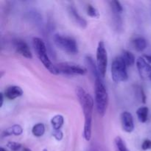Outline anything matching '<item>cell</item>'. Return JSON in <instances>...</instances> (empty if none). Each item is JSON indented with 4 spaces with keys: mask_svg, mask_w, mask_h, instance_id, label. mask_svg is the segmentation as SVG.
<instances>
[{
    "mask_svg": "<svg viewBox=\"0 0 151 151\" xmlns=\"http://www.w3.org/2000/svg\"><path fill=\"white\" fill-rule=\"evenodd\" d=\"M76 95L82 107L85 118L84 122L83 137L86 141H90L91 138V125L92 114L94 109V100L92 97L81 87L76 88Z\"/></svg>",
    "mask_w": 151,
    "mask_h": 151,
    "instance_id": "1",
    "label": "cell"
},
{
    "mask_svg": "<svg viewBox=\"0 0 151 151\" xmlns=\"http://www.w3.org/2000/svg\"><path fill=\"white\" fill-rule=\"evenodd\" d=\"M94 94L97 113L100 116H104L109 104V94L105 83L100 77L95 78Z\"/></svg>",
    "mask_w": 151,
    "mask_h": 151,
    "instance_id": "2",
    "label": "cell"
},
{
    "mask_svg": "<svg viewBox=\"0 0 151 151\" xmlns=\"http://www.w3.org/2000/svg\"><path fill=\"white\" fill-rule=\"evenodd\" d=\"M33 47L35 50V54L38 58L40 61L42 63L44 67L53 75H58V71L56 68L55 65L53 64L50 60L48 55H47V50L46 44L44 41L41 38L35 37L33 38Z\"/></svg>",
    "mask_w": 151,
    "mask_h": 151,
    "instance_id": "3",
    "label": "cell"
},
{
    "mask_svg": "<svg viewBox=\"0 0 151 151\" xmlns=\"http://www.w3.org/2000/svg\"><path fill=\"white\" fill-rule=\"evenodd\" d=\"M127 68L125 63L121 56L115 58L111 63V78L114 82L121 83L125 82L128 80V75L127 72Z\"/></svg>",
    "mask_w": 151,
    "mask_h": 151,
    "instance_id": "4",
    "label": "cell"
},
{
    "mask_svg": "<svg viewBox=\"0 0 151 151\" xmlns=\"http://www.w3.org/2000/svg\"><path fill=\"white\" fill-rule=\"evenodd\" d=\"M54 44L60 50L69 54H77L78 52V47L76 41L72 37L55 34L53 37Z\"/></svg>",
    "mask_w": 151,
    "mask_h": 151,
    "instance_id": "5",
    "label": "cell"
},
{
    "mask_svg": "<svg viewBox=\"0 0 151 151\" xmlns=\"http://www.w3.org/2000/svg\"><path fill=\"white\" fill-rule=\"evenodd\" d=\"M97 66L99 74L102 78L106 76L108 66V53L103 41L98 43L97 49Z\"/></svg>",
    "mask_w": 151,
    "mask_h": 151,
    "instance_id": "6",
    "label": "cell"
},
{
    "mask_svg": "<svg viewBox=\"0 0 151 151\" xmlns=\"http://www.w3.org/2000/svg\"><path fill=\"white\" fill-rule=\"evenodd\" d=\"M58 73L68 75H84L87 72V69L83 66L70 62H63L55 65Z\"/></svg>",
    "mask_w": 151,
    "mask_h": 151,
    "instance_id": "7",
    "label": "cell"
},
{
    "mask_svg": "<svg viewBox=\"0 0 151 151\" xmlns=\"http://www.w3.org/2000/svg\"><path fill=\"white\" fill-rule=\"evenodd\" d=\"M136 63L142 79L145 81L151 80V65L150 63L143 57H139Z\"/></svg>",
    "mask_w": 151,
    "mask_h": 151,
    "instance_id": "8",
    "label": "cell"
},
{
    "mask_svg": "<svg viewBox=\"0 0 151 151\" xmlns=\"http://www.w3.org/2000/svg\"><path fill=\"white\" fill-rule=\"evenodd\" d=\"M13 45H14V48L16 52L26 58H32V55L30 51V49L24 41L21 39H16L13 42Z\"/></svg>",
    "mask_w": 151,
    "mask_h": 151,
    "instance_id": "9",
    "label": "cell"
},
{
    "mask_svg": "<svg viewBox=\"0 0 151 151\" xmlns=\"http://www.w3.org/2000/svg\"><path fill=\"white\" fill-rule=\"evenodd\" d=\"M121 124L122 129L127 133H131L134 130V118L130 112L124 111L121 114L120 116Z\"/></svg>",
    "mask_w": 151,
    "mask_h": 151,
    "instance_id": "10",
    "label": "cell"
},
{
    "mask_svg": "<svg viewBox=\"0 0 151 151\" xmlns=\"http://www.w3.org/2000/svg\"><path fill=\"white\" fill-rule=\"evenodd\" d=\"M68 12H69L71 19L73 20V22L76 24H78V26L82 28H85L87 26V22L78 13V10L75 8V6L69 5L68 7Z\"/></svg>",
    "mask_w": 151,
    "mask_h": 151,
    "instance_id": "11",
    "label": "cell"
},
{
    "mask_svg": "<svg viewBox=\"0 0 151 151\" xmlns=\"http://www.w3.org/2000/svg\"><path fill=\"white\" fill-rule=\"evenodd\" d=\"M23 93V90L21 87L18 86H11L6 88L4 95L7 100H13L22 96Z\"/></svg>",
    "mask_w": 151,
    "mask_h": 151,
    "instance_id": "12",
    "label": "cell"
},
{
    "mask_svg": "<svg viewBox=\"0 0 151 151\" xmlns=\"http://www.w3.org/2000/svg\"><path fill=\"white\" fill-rule=\"evenodd\" d=\"M23 133V129L19 125H13V126L9 127L2 132V137H7L10 136H20Z\"/></svg>",
    "mask_w": 151,
    "mask_h": 151,
    "instance_id": "13",
    "label": "cell"
},
{
    "mask_svg": "<svg viewBox=\"0 0 151 151\" xmlns=\"http://www.w3.org/2000/svg\"><path fill=\"white\" fill-rule=\"evenodd\" d=\"M86 63L87 66L88 67V70L91 72V73L92 74V75L94 76V78H97L100 77V74H99L98 69H97V63L94 62V59L91 56L87 55L86 57ZM101 78V77H100Z\"/></svg>",
    "mask_w": 151,
    "mask_h": 151,
    "instance_id": "14",
    "label": "cell"
},
{
    "mask_svg": "<svg viewBox=\"0 0 151 151\" xmlns=\"http://www.w3.org/2000/svg\"><path fill=\"white\" fill-rule=\"evenodd\" d=\"M133 47H134L136 51L137 52H142L147 47V41L143 37H137L132 41Z\"/></svg>",
    "mask_w": 151,
    "mask_h": 151,
    "instance_id": "15",
    "label": "cell"
},
{
    "mask_svg": "<svg viewBox=\"0 0 151 151\" xmlns=\"http://www.w3.org/2000/svg\"><path fill=\"white\" fill-rule=\"evenodd\" d=\"M120 56L123 59L124 62H125L128 67L134 66L135 62H137L134 55L132 52H131L128 51V50H124Z\"/></svg>",
    "mask_w": 151,
    "mask_h": 151,
    "instance_id": "16",
    "label": "cell"
},
{
    "mask_svg": "<svg viewBox=\"0 0 151 151\" xmlns=\"http://www.w3.org/2000/svg\"><path fill=\"white\" fill-rule=\"evenodd\" d=\"M148 114L149 109L146 106H142V107L139 108L137 111V117L142 123H145L147 122V119H148Z\"/></svg>",
    "mask_w": 151,
    "mask_h": 151,
    "instance_id": "17",
    "label": "cell"
},
{
    "mask_svg": "<svg viewBox=\"0 0 151 151\" xmlns=\"http://www.w3.org/2000/svg\"><path fill=\"white\" fill-rule=\"evenodd\" d=\"M63 123H64V118L60 114L55 115L51 119V124L54 131L60 130Z\"/></svg>",
    "mask_w": 151,
    "mask_h": 151,
    "instance_id": "18",
    "label": "cell"
},
{
    "mask_svg": "<svg viewBox=\"0 0 151 151\" xmlns=\"http://www.w3.org/2000/svg\"><path fill=\"white\" fill-rule=\"evenodd\" d=\"M32 133L35 137H41L45 133V126L43 123H37L33 126Z\"/></svg>",
    "mask_w": 151,
    "mask_h": 151,
    "instance_id": "19",
    "label": "cell"
},
{
    "mask_svg": "<svg viewBox=\"0 0 151 151\" xmlns=\"http://www.w3.org/2000/svg\"><path fill=\"white\" fill-rule=\"evenodd\" d=\"M114 145L116 151H130L127 147L124 140L120 137H116L114 139Z\"/></svg>",
    "mask_w": 151,
    "mask_h": 151,
    "instance_id": "20",
    "label": "cell"
},
{
    "mask_svg": "<svg viewBox=\"0 0 151 151\" xmlns=\"http://www.w3.org/2000/svg\"><path fill=\"white\" fill-rule=\"evenodd\" d=\"M109 3H110V6L111 7L113 13H118V14H120L122 13L123 7H122L120 1H117V0H114V1H111Z\"/></svg>",
    "mask_w": 151,
    "mask_h": 151,
    "instance_id": "21",
    "label": "cell"
},
{
    "mask_svg": "<svg viewBox=\"0 0 151 151\" xmlns=\"http://www.w3.org/2000/svg\"><path fill=\"white\" fill-rule=\"evenodd\" d=\"M86 12L87 14L89 16H91V17L99 18V16H100L98 10H97L94 6L91 5V4H88V5H87Z\"/></svg>",
    "mask_w": 151,
    "mask_h": 151,
    "instance_id": "22",
    "label": "cell"
},
{
    "mask_svg": "<svg viewBox=\"0 0 151 151\" xmlns=\"http://www.w3.org/2000/svg\"><path fill=\"white\" fill-rule=\"evenodd\" d=\"M7 147L13 151H18L22 148V145L16 142H8Z\"/></svg>",
    "mask_w": 151,
    "mask_h": 151,
    "instance_id": "23",
    "label": "cell"
},
{
    "mask_svg": "<svg viewBox=\"0 0 151 151\" xmlns=\"http://www.w3.org/2000/svg\"><path fill=\"white\" fill-rule=\"evenodd\" d=\"M142 149L143 150H147L151 149V140L145 139L142 144Z\"/></svg>",
    "mask_w": 151,
    "mask_h": 151,
    "instance_id": "24",
    "label": "cell"
},
{
    "mask_svg": "<svg viewBox=\"0 0 151 151\" xmlns=\"http://www.w3.org/2000/svg\"><path fill=\"white\" fill-rule=\"evenodd\" d=\"M52 135L53 137H55V139L56 140H58V141L62 140V139H63V134L60 130H58V131H54Z\"/></svg>",
    "mask_w": 151,
    "mask_h": 151,
    "instance_id": "25",
    "label": "cell"
},
{
    "mask_svg": "<svg viewBox=\"0 0 151 151\" xmlns=\"http://www.w3.org/2000/svg\"><path fill=\"white\" fill-rule=\"evenodd\" d=\"M4 94L3 93H1L0 94V107H2L3 103H4Z\"/></svg>",
    "mask_w": 151,
    "mask_h": 151,
    "instance_id": "26",
    "label": "cell"
},
{
    "mask_svg": "<svg viewBox=\"0 0 151 151\" xmlns=\"http://www.w3.org/2000/svg\"><path fill=\"white\" fill-rule=\"evenodd\" d=\"M143 58H144L150 64H151V55H145Z\"/></svg>",
    "mask_w": 151,
    "mask_h": 151,
    "instance_id": "27",
    "label": "cell"
},
{
    "mask_svg": "<svg viewBox=\"0 0 151 151\" xmlns=\"http://www.w3.org/2000/svg\"><path fill=\"white\" fill-rule=\"evenodd\" d=\"M23 151H32L29 148H27V147H24Z\"/></svg>",
    "mask_w": 151,
    "mask_h": 151,
    "instance_id": "28",
    "label": "cell"
},
{
    "mask_svg": "<svg viewBox=\"0 0 151 151\" xmlns=\"http://www.w3.org/2000/svg\"><path fill=\"white\" fill-rule=\"evenodd\" d=\"M89 151H97V149L94 148V147H92V148H91V150H90Z\"/></svg>",
    "mask_w": 151,
    "mask_h": 151,
    "instance_id": "29",
    "label": "cell"
},
{
    "mask_svg": "<svg viewBox=\"0 0 151 151\" xmlns=\"http://www.w3.org/2000/svg\"><path fill=\"white\" fill-rule=\"evenodd\" d=\"M0 151H6V150L4 147H0Z\"/></svg>",
    "mask_w": 151,
    "mask_h": 151,
    "instance_id": "30",
    "label": "cell"
},
{
    "mask_svg": "<svg viewBox=\"0 0 151 151\" xmlns=\"http://www.w3.org/2000/svg\"><path fill=\"white\" fill-rule=\"evenodd\" d=\"M43 151H48V150H47V149H44V150H43Z\"/></svg>",
    "mask_w": 151,
    "mask_h": 151,
    "instance_id": "31",
    "label": "cell"
}]
</instances>
